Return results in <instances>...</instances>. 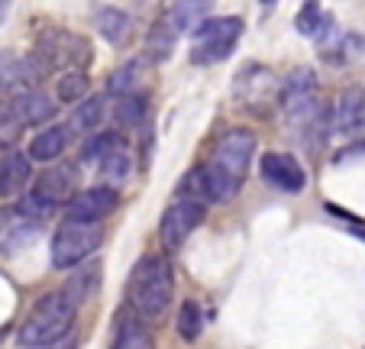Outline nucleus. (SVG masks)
I'll return each mask as SVG.
<instances>
[{"label":"nucleus","mask_w":365,"mask_h":349,"mask_svg":"<svg viewBox=\"0 0 365 349\" xmlns=\"http://www.w3.org/2000/svg\"><path fill=\"white\" fill-rule=\"evenodd\" d=\"M94 278H97V268L78 272L58 291L42 295L33 304V310L26 314V320L20 323V330H16V343L23 349H52L56 343H62L68 336V330L75 327V317L81 310V304L88 301Z\"/></svg>","instance_id":"nucleus-1"},{"label":"nucleus","mask_w":365,"mask_h":349,"mask_svg":"<svg viewBox=\"0 0 365 349\" xmlns=\"http://www.w3.org/2000/svg\"><path fill=\"white\" fill-rule=\"evenodd\" d=\"M255 139L252 130L233 126L227 130L214 146V158L207 165V188H210V204H227L240 194L246 171L255 158Z\"/></svg>","instance_id":"nucleus-2"},{"label":"nucleus","mask_w":365,"mask_h":349,"mask_svg":"<svg viewBox=\"0 0 365 349\" xmlns=\"http://www.w3.org/2000/svg\"><path fill=\"white\" fill-rule=\"evenodd\" d=\"M126 298H130V310L145 323H155L165 317L168 304L175 298V272L168 265L165 256H145L136 262L126 285Z\"/></svg>","instance_id":"nucleus-3"},{"label":"nucleus","mask_w":365,"mask_h":349,"mask_svg":"<svg viewBox=\"0 0 365 349\" xmlns=\"http://www.w3.org/2000/svg\"><path fill=\"white\" fill-rule=\"evenodd\" d=\"M103 243V226L91 223V220H75L65 217L58 223L56 236H52V265L56 268H75L84 259L101 249Z\"/></svg>","instance_id":"nucleus-4"},{"label":"nucleus","mask_w":365,"mask_h":349,"mask_svg":"<svg viewBox=\"0 0 365 349\" xmlns=\"http://www.w3.org/2000/svg\"><path fill=\"white\" fill-rule=\"evenodd\" d=\"M242 29V16H207L197 29H194V49H191V59L197 65H214L223 62L233 46L240 42Z\"/></svg>","instance_id":"nucleus-5"},{"label":"nucleus","mask_w":365,"mask_h":349,"mask_svg":"<svg viewBox=\"0 0 365 349\" xmlns=\"http://www.w3.org/2000/svg\"><path fill=\"white\" fill-rule=\"evenodd\" d=\"M278 101H282V110L294 126L310 123L317 110V71L314 69H294L278 88Z\"/></svg>","instance_id":"nucleus-6"},{"label":"nucleus","mask_w":365,"mask_h":349,"mask_svg":"<svg viewBox=\"0 0 365 349\" xmlns=\"http://www.w3.org/2000/svg\"><path fill=\"white\" fill-rule=\"evenodd\" d=\"M36 52H39L52 69H84V65L91 62L88 39L68 33V29H56V26H48L39 33Z\"/></svg>","instance_id":"nucleus-7"},{"label":"nucleus","mask_w":365,"mask_h":349,"mask_svg":"<svg viewBox=\"0 0 365 349\" xmlns=\"http://www.w3.org/2000/svg\"><path fill=\"white\" fill-rule=\"evenodd\" d=\"M204 217H207L204 204L175 198V204H168L165 213H162V220H159V236H162L165 253H178V249H185V243L191 240V233L204 223Z\"/></svg>","instance_id":"nucleus-8"},{"label":"nucleus","mask_w":365,"mask_h":349,"mask_svg":"<svg viewBox=\"0 0 365 349\" xmlns=\"http://www.w3.org/2000/svg\"><path fill=\"white\" fill-rule=\"evenodd\" d=\"M259 171H262V178L272 188L288 191V194L304 191V185H307V175H304L301 162L291 152H265L262 162H259Z\"/></svg>","instance_id":"nucleus-9"},{"label":"nucleus","mask_w":365,"mask_h":349,"mask_svg":"<svg viewBox=\"0 0 365 349\" xmlns=\"http://www.w3.org/2000/svg\"><path fill=\"white\" fill-rule=\"evenodd\" d=\"M120 204V191L110 185H94L75 191V198L68 201V217L75 220H91V223H101L107 213H113Z\"/></svg>","instance_id":"nucleus-10"},{"label":"nucleus","mask_w":365,"mask_h":349,"mask_svg":"<svg viewBox=\"0 0 365 349\" xmlns=\"http://www.w3.org/2000/svg\"><path fill=\"white\" fill-rule=\"evenodd\" d=\"M39 220L26 217L20 207L0 211V253H20L23 246L39 240Z\"/></svg>","instance_id":"nucleus-11"},{"label":"nucleus","mask_w":365,"mask_h":349,"mask_svg":"<svg viewBox=\"0 0 365 349\" xmlns=\"http://www.w3.org/2000/svg\"><path fill=\"white\" fill-rule=\"evenodd\" d=\"M75 188H78L75 165H56V168H46L42 175H36V181H33V194L42 198V201H48L52 207L68 204V201L75 198Z\"/></svg>","instance_id":"nucleus-12"},{"label":"nucleus","mask_w":365,"mask_h":349,"mask_svg":"<svg viewBox=\"0 0 365 349\" xmlns=\"http://www.w3.org/2000/svg\"><path fill=\"white\" fill-rule=\"evenodd\" d=\"M330 123L343 136H356V133L365 130V91L362 88H349L336 97Z\"/></svg>","instance_id":"nucleus-13"},{"label":"nucleus","mask_w":365,"mask_h":349,"mask_svg":"<svg viewBox=\"0 0 365 349\" xmlns=\"http://www.w3.org/2000/svg\"><path fill=\"white\" fill-rule=\"evenodd\" d=\"M10 107L20 116L23 126H36V123H48L56 116V101L48 94H42L39 88H23L10 97Z\"/></svg>","instance_id":"nucleus-14"},{"label":"nucleus","mask_w":365,"mask_h":349,"mask_svg":"<svg viewBox=\"0 0 365 349\" xmlns=\"http://www.w3.org/2000/svg\"><path fill=\"white\" fill-rule=\"evenodd\" d=\"M33 162L26 152H7L0 158V198H16L29 185Z\"/></svg>","instance_id":"nucleus-15"},{"label":"nucleus","mask_w":365,"mask_h":349,"mask_svg":"<svg viewBox=\"0 0 365 349\" xmlns=\"http://www.w3.org/2000/svg\"><path fill=\"white\" fill-rule=\"evenodd\" d=\"M68 136L71 133L58 123L39 130L33 136V143H29V149H26L29 162H56V158H62V152L68 149Z\"/></svg>","instance_id":"nucleus-16"},{"label":"nucleus","mask_w":365,"mask_h":349,"mask_svg":"<svg viewBox=\"0 0 365 349\" xmlns=\"http://www.w3.org/2000/svg\"><path fill=\"white\" fill-rule=\"evenodd\" d=\"M233 91L242 103L269 101V97H275V78L269 75V69H255V65H249V69L233 81Z\"/></svg>","instance_id":"nucleus-17"},{"label":"nucleus","mask_w":365,"mask_h":349,"mask_svg":"<svg viewBox=\"0 0 365 349\" xmlns=\"http://www.w3.org/2000/svg\"><path fill=\"white\" fill-rule=\"evenodd\" d=\"M110 349H155L152 330L145 320H139L136 314L120 317L117 330H113V346Z\"/></svg>","instance_id":"nucleus-18"},{"label":"nucleus","mask_w":365,"mask_h":349,"mask_svg":"<svg viewBox=\"0 0 365 349\" xmlns=\"http://www.w3.org/2000/svg\"><path fill=\"white\" fill-rule=\"evenodd\" d=\"M94 26H97V33H101L107 42L120 46V42H126V36H130L133 20H130V14H126V10L110 7V4H107V7H97L94 10Z\"/></svg>","instance_id":"nucleus-19"},{"label":"nucleus","mask_w":365,"mask_h":349,"mask_svg":"<svg viewBox=\"0 0 365 349\" xmlns=\"http://www.w3.org/2000/svg\"><path fill=\"white\" fill-rule=\"evenodd\" d=\"M210 10H214V0H178L168 23L175 26V33H194L210 16Z\"/></svg>","instance_id":"nucleus-20"},{"label":"nucleus","mask_w":365,"mask_h":349,"mask_svg":"<svg viewBox=\"0 0 365 349\" xmlns=\"http://www.w3.org/2000/svg\"><path fill=\"white\" fill-rule=\"evenodd\" d=\"M149 116V97L143 91H133L126 97H117V107H113V120H117L120 130H136L145 123Z\"/></svg>","instance_id":"nucleus-21"},{"label":"nucleus","mask_w":365,"mask_h":349,"mask_svg":"<svg viewBox=\"0 0 365 349\" xmlns=\"http://www.w3.org/2000/svg\"><path fill=\"white\" fill-rule=\"evenodd\" d=\"M103 123V101L101 97H84L81 103H75V110H71V120L65 130L68 133H78V136H88V133H94L97 126Z\"/></svg>","instance_id":"nucleus-22"},{"label":"nucleus","mask_w":365,"mask_h":349,"mask_svg":"<svg viewBox=\"0 0 365 349\" xmlns=\"http://www.w3.org/2000/svg\"><path fill=\"white\" fill-rule=\"evenodd\" d=\"M175 42H178V33L168 20L152 23V29L145 33V52H149L152 62H165L168 55L175 52Z\"/></svg>","instance_id":"nucleus-23"},{"label":"nucleus","mask_w":365,"mask_h":349,"mask_svg":"<svg viewBox=\"0 0 365 349\" xmlns=\"http://www.w3.org/2000/svg\"><path fill=\"white\" fill-rule=\"evenodd\" d=\"M56 94L62 103H81L91 94V78L84 69H68L58 75L56 81Z\"/></svg>","instance_id":"nucleus-24"},{"label":"nucleus","mask_w":365,"mask_h":349,"mask_svg":"<svg viewBox=\"0 0 365 349\" xmlns=\"http://www.w3.org/2000/svg\"><path fill=\"white\" fill-rule=\"evenodd\" d=\"M97 168H101V175L107 178V185L110 188H120L126 178H130L133 171V162H130V146H120V149H113L110 156H103L101 162H97Z\"/></svg>","instance_id":"nucleus-25"},{"label":"nucleus","mask_w":365,"mask_h":349,"mask_svg":"<svg viewBox=\"0 0 365 349\" xmlns=\"http://www.w3.org/2000/svg\"><path fill=\"white\" fill-rule=\"evenodd\" d=\"M178 198L181 201H194V204H210V188H207V168H191L185 178L178 181Z\"/></svg>","instance_id":"nucleus-26"},{"label":"nucleus","mask_w":365,"mask_h":349,"mask_svg":"<svg viewBox=\"0 0 365 349\" xmlns=\"http://www.w3.org/2000/svg\"><path fill=\"white\" fill-rule=\"evenodd\" d=\"M175 330H178V336L185 343H194L200 336V330H204V314H200L197 301H185L178 308V320H175Z\"/></svg>","instance_id":"nucleus-27"},{"label":"nucleus","mask_w":365,"mask_h":349,"mask_svg":"<svg viewBox=\"0 0 365 349\" xmlns=\"http://www.w3.org/2000/svg\"><path fill=\"white\" fill-rule=\"evenodd\" d=\"M126 139H123V133H117V130H107V133H97L94 139H91L88 146H84V152H81V162H101L103 156H110L113 149H120Z\"/></svg>","instance_id":"nucleus-28"},{"label":"nucleus","mask_w":365,"mask_h":349,"mask_svg":"<svg viewBox=\"0 0 365 349\" xmlns=\"http://www.w3.org/2000/svg\"><path fill=\"white\" fill-rule=\"evenodd\" d=\"M139 69H143L139 62L120 65V69L110 75V81H107V94H110V97H126V94H133V91H136V84H139V75H143Z\"/></svg>","instance_id":"nucleus-29"},{"label":"nucleus","mask_w":365,"mask_h":349,"mask_svg":"<svg viewBox=\"0 0 365 349\" xmlns=\"http://www.w3.org/2000/svg\"><path fill=\"white\" fill-rule=\"evenodd\" d=\"M324 23H327V16H324V10H320V0H304V7L297 10V16H294L297 33L314 39V36L324 29Z\"/></svg>","instance_id":"nucleus-30"},{"label":"nucleus","mask_w":365,"mask_h":349,"mask_svg":"<svg viewBox=\"0 0 365 349\" xmlns=\"http://www.w3.org/2000/svg\"><path fill=\"white\" fill-rule=\"evenodd\" d=\"M0 88L7 91L10 97H14L16 91L29 88L26 78H23V69H20V59H16V55H0Z\"/></svg>","instance_id":"nucleus-31"},{"label":"nucleus","mask_w":365,"mask_h":349,"mask_svg":"<svg viewBox=\"0 0 365 349\" xmlns=\"http://www.w3.org/2000/svg\"><path fill=\"white\" fill-rule=\"evenodd\" d=\"M23 136V123L20 116L14 113L10 101H0V149H10L16 146V139Z\"/></svg>","instance_id":"nucleus-32"},{"label":"nucleus","mask_w":365,"mask_h":349,"mask_svg":"<svg viewBox=\"0 0 365 349\" xmlns=\"http://www.w3.org/2000/svg\"><path fill=\"white\" fill-rule=\"evenodd\" d=\"M16 207H20V211H23V213H26V217L39 220V223H42V220H46V217H48V213H52V211H56V207L48 204V201L36 198V194H33V191H29V194H26V198H23V201H20V204H16Z\"/></svg>","instance_id":"nucleus-33"},{"label":"nucleus","mask_w":365,"mask_h":349,"mask_svg":"<svg viewBox=\"0 0 365 349\" xmlns=\"http://www.w3.org/2000/svg\"><path fill=\"white\" fill-rule=\"evenodd\" d=\"M352 156H365V139H362V143H356V146H352V149L339 152V156H336V162H346V158H352Z\"/></svg>","instance_id":"nucleus-34"},{"label":"nucleus","mask_w":365,"mask_h":349,"mask_svg":"<svg viewBox=\"0 0 365 349\" xmlns=\"http://www.w3.org/2000/svg\"><path fill=\"white\" fill-rule=\"evenodd\" d=\"M58 349H78V343H65V346H58Z\"/></svg>","instance_id":"nucleus-35"},{"label":"nucleus","mask_w":365,"mask_h":349,"mask_svg":"<svg viewBox=\"0 0 365 349\" xmlns=\"http://www.w3.org/2000/svg\"><path fill=\"white\" fill-rule=\"evenodd\" d=\"M262 4H275V0H262Z\"/></svg>","instance_id":"nucleus-36"}]
</instances>
